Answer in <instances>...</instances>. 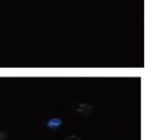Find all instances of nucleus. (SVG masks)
Segmentation results:
<instances>
[{
    "mask_svg": "<svg viewBox=\"0 0 155 140\" xmlns=\"http://www.w3.org/2000/svg\"><path fill=\"white\" fill-rule=\"evenodd\" d=\"M8 137V134L5 130H0V140H5Z\"/></svg>",
    "mask_w": 155,
    "mask_h": 140,
    "instance_id": "4",
    "label": "nucleus"
},
{
    "mask_svg": "<svg viewBox=\"0 0 155 140\" xmlns=\"http://www.w3.org/2000/svg\"><path fill=\"white\" fill-rule=\"evenodd\" d=\"M64 140H83V139H81L80 137H78V136H76V135H70V136H67Z\"/></svg>",
    "mask_w": 155,
    "mask_h": 140,
    "instance_id": "3",
    "label": "nucleus"
},
{
    "mask_svg": "<svg viewBox=\"0 0 155 140\" xmlns=\"http://www.w3.org/2000/svg\"><path fill=\"white\" fill-rule=\"evenodd\" d=\"M61 124H62V121L60 120V119H55V117L51 119V120L48 122V126H49V127H58V126H60Z\"/></svg>",
    "mask_w": 155,
    "mask_h": 140,
    "instance_id": "2",
    "label": "nucleus"
},
{
    "mask_svg": "<svg viewBox=\"0 0 155 140\" xmlns=\"http://www.w3.org/2000/svg\"><path fill=\"white\" fill-rule=\"evenodd\" d=\"M92 113V107L88 104H76L72 108V114L77 117H88Z\"/></svg>",
    "mask_w": 155,
    "mask_h": 140,
    "instance_id": "1",
    "label": "nucleus"
}]
</instances>
